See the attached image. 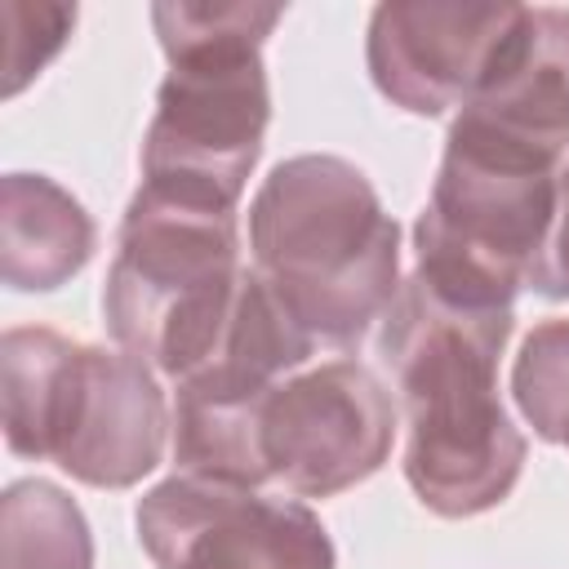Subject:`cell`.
Listing matches in <instances>:
<instances>
[{
	"label": "cell",
	"instance_id": "5",
	"mask_svg": "<svg viewBox=\"0 0 569 569\" xmlns=\"http://www.w3.org/2000/svg\"><path fill=\"white\" fill-rule=\"evenodd\" d=\"M240 284L236 209L138 187L102 289L107 329L120 351L182 382L222 342Z\"/></svg>",
	"mask_w": 569,
	"mask_h": 569
},
{
	"label": "cell",
	"instance_id": "13",
	"mask_svg": "<svg viewBox=\"0 0 569 569\" xmlns=\"http://www.w3.org/2000/svg\"><path fill=\"white\" fill-rule=\"evenodd\" d=\"M0 569H93V533L71 493L13 480L0 498Z\"/></svg>",
	"mask_w": 569,
	"mask_h": 569
},
{
	"label": "cell",
	"instance_id": "15",
	"mask_svg": "<svg viewBox=\"0 0 569 569\" xmlns=\"http://www.w3.org/2000/svg\"><path fill=\"white\" fill-rule=\"evenodd\" d=\"M529 289L542 298H569V160L556 182V218H551L547 244L529 271Z\"/></svg>",
	"mask_w": 569,
	"mask_h": 569
},
{
	"label": "cell",
	"instance_id": "14",
	"mask_svg": "<svg viewBox=\"0 0 569 569\" xmlns=\"http://www.w3.org/2000/svg\"><path fill=\"white\" fill-rule=\"evenodd\" d=\"M511 396L533 436L560 445L569 422V320L533 325L511 369Z\"/></svg>",
	"mask_w": 569,
	"mask_h": 569
},
{
	"label": "cell",
	"instance_id": "16",
	"mask_svg": "<svg viewBox=\"0 0 569 569\" xmlns=\"http://www.w3.org/2000/svg\"><path fill=\"white\" fill-rule=\"evenodd\" d=\"M560 445H569V422H565V436H560Z\"/></svg>",
	"mask_w": 569,
	"mask_h": 569
},
{
	"label": "cell",
	"instance_id": "1",
	"mask_svg": "<svg viewBox=\"0 0 569 569\" xmlns=\"http://www.w3.org/2000/svg\"><path fill=\"white\" fill-rule=\"evenodd\" d=\"M511 311L436 298L413 276L382 316L378 351L409 422L405 480L436 516L462 520L498 507L525 467V436L498 400V356Z\"/></svg>",
	"mask_w": 569,
	"mask_h": 569
},
{
	"label": "cell",
	"instance_id": "10",
	"mask_svg": "<svg viewBox=\"0 0 569 569\" xmlns=\"http://www.w3.org/2000/svg\"><path fill=\"white\" fill-rule=\"evenodd\" d=\"M516 22L520 4H378L369 18V76L396 107L440 116L480 89Z\"/></svg>",
	"mask_w": 569,
	"mask_h": 569
},
{
	"label": "cell",
	"instance_id": "6",
	"mask_svg": "<svg viewBox=\"0 0 569 569\" xmlns=\"http://www.w3.org/2000/svg\"><path fill=\"white\" fill-rule=\"evenodd\" d=\"M560 169L453 120L413 227V280L458 307L511 311L547 244Z\"/></svg>",
	"mask_w": 569,
	"mask_h": 569
},
{
	"label": "cell",
	"instance_id": "12",
	"mask_svg": "<svg viewBox=\"0 0 569 569\" xmlns=\"http://www.w3.org/2000/svg\"><path fill=\"white\" fill-rule=\"evenodd\" d=\"M93 218L44 173H4L0 182V276L18 293L67 284L93 253Z\"/></svg>",
	"mask_w": 569,
	"mask_h": 569
},
{
	"label": "cell",
	"instance_id": "3",
	"mask_svg": "<svg viewBox=\"0 0 569 569\" xmlns=\"http://www.w3.org/2000/svg\"><path fill=\"white\" fill-rule=\"evenodd\" d=\"M280 4H156L151 22L169 58L156 116L142 138V187L236 209L271 120L262 40Z\"/></svg>",
	"mask_w": 569,
	"mask_h": 569
},
{
	"label": "cell",
	"instance_id": "8",
	"mask_svg": "<svg viewBox=\"0 0 569 569\" xmlns=\"http://www.w3.org/2000/svg\"><path fill=\"white\" fill-rule=\"evenodd\" d=\"M133 520L156 569H338L311 507L231 480L178 471L138 498Z\"/></svg>",
	"mask_w": 569,
	"mask_h": 569
},
{
	"label": "cell",
	"instance_id": "2",
	"mask_svg": "<svg viewBox=\"0 0 569 569\" xmlns=\"http://www.w3.org/2000/svg\"><path fill=\"white\" fill-rule=\"evenodd\" d=\"M249 249L316 342H356L400 293V227L342 156L280 160L249 204Z\"/></svg>",
	"mask_w": 569,
	"mask_h": 569
},
{
	"label": "cell",
	"instance_id": "9",
	"mask_svg": "<svg viewBox=\"0 0 569 569\" xmlns=\"http://www.w3.org/2000/svg\"><path fill=\"white\" fill-rule=\"evenodd\" d=\"M396 440L387 387L356 360L284 378L258 413V462L298 498H333L369 480Z\"/></svg>",
	"mask_w": 569,
	"mask_h": 569
},
{
	"label": "cell",
	"instance_id": "7",
	"mask_svg": "<svg viewBox=\"0 0 569 569\" xmlns=\"http://www.w3.org/2000/svg\"><path fill=\"white\" fill-rule=\"evenodd\" d=\"M316 338L276 302L258 271H244L236 316L213 356L178 382L173 405V462L187 476L267 485L258 462V413L262 400L302 369Z\"/></svg>",
	"mask_w": 569,
	"mask_h": 569
},
{
	"label": "cell",
	"instance_id": "4",
	"mask_svg": "<svg viewBox=\"0 0 569 569\" xmlns=\"http://www.w3.org/2000/svg\"><path fill=\"white\" fill-rule=\"evenodd\" d=\"M0 373L4 440L18 458H49L93 489H129L160 467L169 405L147 360L53 329H9Z\"/></svg>",
	"mask_w": 569,
	"mask_h": 569
},
{
	"label": "cell",
	"instance_id": "11",
	"mask_svg": "<svg viewBox=\"0 0 569 569\" xmlns=\"http://www.w3.org/2000/svg\"><path fill=\"white\" fill-rule=\"evenodd\" d=\"M462 124L525 147L551 164L569 151V9H520L480 89L458 107Z\"/></svg>",
	"mask_w": 569,
	"mask_h": 569
}]
</instances>
